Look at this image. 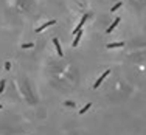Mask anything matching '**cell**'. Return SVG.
Instances as JSON below:
<instances>
[{"label":"cell","instance_id":"obj_14","mask_svg":"<svg viewBox=\"0 0 146 135\" xmlns=\"http://www.w3.org/2000/svg\"><path fill=\"white\" fill-rule=\"evenodd\" d=\"M0 109H2V104H0Z\"/></svg>","mask_w":146,"mask_h":135},{"label":"cell","instance_id":"obj_4","mask_svg":"<svg viewBox=\"0 0 146 135\" xmlns=\"http://www.w3.org/2000/svg\"><path fill=\"white\" fill-rule=\"evenodd\" d=\"M120 47H124V42H114V44H107L106 48H120Z\"/></svg>","mask_w":146,"mask_h":135},{"label":"cell","instance_id":"obj_7","mask_svg":"<svg viewBox=\"0 0 146 135\" xmlns=\"http://www.w3.org/2000/svg\"><path fill=\"white\" fill-rule=\"evenodd\" d=\"M81 36H83V31H78L76 33V37H75V40L72 42V47H76L79 44V40H81Z\"/></svg>","mask_w":146,"mask_h":135},{"label":"cell","instance_id":"obj_11","mask_svg":"<svg viewBox=\"0 0 146 135\" xmlns=\"http://www.w3.org/2000/svg\"><path fill=\"white\" fill-rule=\"evenodd\" d=\"M64 106H68V107H75V103H72V101H65V103H64Z\"/></svg>","mask_w":146,"mask_h":135},{"label":"cell","instance_id":"obj_5","mask_svg":"<svg viewBox=\"0 0 146 135\" xmlns=\"http://www.w3.org/2000/svg\"><path fill=\"white\" fill-rule=\"evenodd\" d=\"M53 44H55L56 50H58V54H59V56H64V53H62V48H61V44H59V40H58V39H53Z\"/></svg>","mask_w":146,"mask_h":135},{"label":"cell","instance_id":"obj_13","mask_svg":"<svg viewBox=\"0 0 146 135\" xmlns=\"http://www.w3.org/2000/svg\"><path fill=\"white\" fill-rule=\"evenodd\" d=\"M5 70H11V64H9V62L5 64Z\"/></svg>","mask_w":146,"mask_h":135},{"label":"cell","instance_id":"obj_10","mask_svg":"<svg viewBox=\"0 0 146 135\" xmlns=\"http://www.w3.org/2000/svg\"><path fill=\"white\" fill-rule=\"evenodd\" d=\"M3 90H5V79H2V81H0V95L3 93Z\"/></svg>","mask_w":146,"mask_h":135},{"label":"cell","instance_id":"obj_2","mask_svg":"<svg viewBox=\"0 0 146 135\" xmlns=\"http://www.w3.org/2000/svg\"><path fill=\"white\" fill-rule=\"evenodd\" d=\"M87 19H89V14H84V16H83V19H81V22H79V25L73 30V33H75V34H76L78 31H81V28L84 27V23H86V20H87Z\"/></svg>","mask_w":146,"mask_h":135},{"label":"cell","instance_id":"obj_9","mask_svg":"<svg viewBox=\"0 0 146 135\" xmlns=\"http://www.w3.org/2000/svg\"><path fill=\"white\" fill-rule=\"evenodd\" d=\"M120 6H123V3H121V2H118V3H115L114 6H112V9H110V11H112V13H114V11H117V9H118Z\"/></svg>","mask_w":146,"mask_h":135},{"label":"cell","instance_id":"obj_1","mask_svg":"<svg viewBox=\"0 0 146 135\" xmlns=\"http://www.w3.org/2000/svg\"><path fill=\"white\" fill-rule=\"evenodd\" d=\"M109 73H110V70H106V72H104V73L100 76V78H98V81L95 82V85H93V87H95V89H98V87L101 85V82H103V81H104V79H106L107 76H109Z\"/></svg>","mask_w":146,"mask_h":135},{"label":"cell","instance_id":"obj_3","mask_svg":"<svg viewBox=\"0 0 146 135\" xmlns=\"http://www.w3.org/2000/svg\"><path fill=\"white\" fill-rule=\"evenodd\" d=\"M55 23H56V20H48V22H45L42 27H39L37 30H36V33H40V31H44L45 28H48V27H51V25H55Z\"/></svg>","mask_w":146,"mask_h":135},{"label":"cell","instance_id":"obj_12","mask_svg":"<svg viewBox=\"0 0 146 135\" xmlns=\"http://www.w3.org/2000/svg\"><path fill=\"white\" fill-rule=\"evenodd\" d=\"M34 44H22V48H31Z\"/></svg>","mask_w":146,"mask_h":135},{"label":"cell","instance_id":"obj_8","mask_svg":"<svg viewBox=\"0 0 146 135\" xmlns=\"http://www.w3.org/2000/svg\"><path fill=\"white\" fill-rule=\"evenodd\" d=\"M90 106H92L90 103H89V104H86V106H84V107H83V109H81V110H79V113H81V115H84V113L87 112V110H89V109H90Z\"/></svg>","mask_w":146,"mask_h":135},{"label":"cell","instance_id":"obj_6","mask_svg":"<svg viewBox=\"0 0 146 135\" xmlns=\"http://www.w3.org/2000/svg\"><path fill=\"white\" fill-rule=\"evenodd\" d=\"M120 20H121L120 17H118V19H115V20H114V23H112V25H110V27L107 28V31H106V33H107V34H109V33H112V31H114V28H115V27L120 23Z\"/></svg>","mask_w":146,"mask_h":135}]
</instances>
